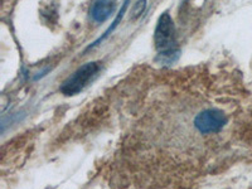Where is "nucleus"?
<instances>
[{"label": "nucleus", "instance_id": "obj_5", "mask_svg": "<svg viewBox=\"0 0 252 189\" xmlns=\"http://www.w3.org/2000/svg\"><path fill=\"white\" fill-rule=\"evenodd\" d=\"M145 3H146L145 0H139L138 3L135 4L134 8H132V13H131V14L134 15V18L140 17L141 13L144 12V9H145V6H146Z\"/></svg>", "mask_w": 252, "mask_h": 189}, {"label": "nucleus", "instance_id": "obj_3", "mask_svg": "<svg viewBox=\"0 0 252 189\" xmlns=\"http://www.w3.org/2000/svg\"><path fill=\"white\" fill-rule=\"evenodd\" d=\"M115 0H96L91 8V17L96 23H103L115 10Z\"/></svg>", "mask_w": 252, "mask_h": 189}, {"label": "nucleus", "instance_id": "obj_4", "mask_svg": "<svg viewBox=\"0 0 252 189\" xmlns=\"http://www.w3.org/2000/svg\"><path fill=\"white\" fill-rule=\"evenodd\" d=\"M127 4H129V0H125V1H124V4H123V8H121L120 13H119L118 18H116V19H115V22H114V23H112V26L110 27V28L107 29L106 32H105V33H103V35H102V37H100V38H98L97 40H96V42H94V43H92L91 46L89 47V49H91L92 47H94V46H97V44L100 43V42H102V40L105 39V38H107V37H109V35H110V33H111V32L114 31V29L116 28V27L119 26V23H120V22H121V19H123L124 14H125L126 9H127Z\"/></svg>", "mask_w": 252, "mask_h": 189}, {"label": "nucleus", "instance_id": "obj_1", "mask_svg": "<svg viewBox=\"0 0 252 189\" xmlns=\"http://www.w3.org/2000/svg\"><path fill=\"white\" fill-rule=\"evenodd\" d=\"M100 71V63L89 62L81 66L72 76H69L61 86V92L66 96H73L82 91Z\"/></svg>", "mask_w": 252, "mask_h": 189}, {"label": "nucleus", "instance_id": "obj_2", "mask_svg": "<svg viewBox=\"0 0 252 189\" xmlns=\"http://www.w3.org/2000/svg\"><path fill=\"white\" fill-rule=\"evenodd\" d=\"M154 43L159 53L177 51L175 48V27L168 13H163L158 19L154 32Z\"/></svg>", "mask_w": 252, "mask_h": 189}]
</instances>
